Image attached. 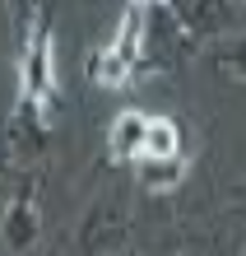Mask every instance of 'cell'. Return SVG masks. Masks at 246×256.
<instances>
[{
  "instance_id": "cell-1",
  "label": "cell",
  "mask_w": 246,
  "mask_h": 256,
  "mask_svg": "<svg viewBox=\"0 0 246 256\" xmlns=\"http://www.w3.org/2000/svg\"><path fill=\"white\" fill-rule=\"evenodd\" d=\"M14 108L33 112V116H51L60 112V80H56V42H51V10L28 28V38L19 42V94Z\"/></svg>"
},
{
  "instance_id": "cell-2",
  "label": "cell",
  "mask_w": 246,
  "mask_h": 256,
  "mask_svg": "<svg viewBox=\"0 0 246 256\" xmlns=\"http://www.w3.org/2000/svg\"><path fill=\"white\" fill-rule=\"evenodd\" d=\"M140 56H144V5L130 0L121 10L112 38L102 47H93V56H88V80L98 88H126L140 74Z\"/></svg>"
},
{
  "instance_id": "cell-3",
  "label": "cell",
  "mask_w": 246,
  "mask_h": 256,
  "mask_svg": "<svg viewBox=\"0 0 246 256\" xmlns=\"http://www.w3.org/2000/svg\"><path fill=\"white\" fill-rule=\"evenodd\" d=\"M195 52H200L195 33L167 10V0H149L144 5V56H140V70L144 74H177Z\"/></svg>"
},
{
  "instance_id": "cell-4",
  "label": "cell",
  "mask_w": 246,
  "mask_h": 256,
  "mask_svg": "<svg viewBox=\"0 0 246 256\" xmlns=\"http://www.w3.org/2000/svg\"><path fill=\"white\" fill-rule=\"evenodd\" d=\"M130 242V205L121 186H102L88 200L79 228H74V247L79 256H116Z\"/></svg>"
},
{
  "instance_id": "cell-5",
  "label": "cell",
  "mask_w": 246,
  "mask_h": 256,
  "mask_svg": "<svg viewBox=\"0 0 246 256\" xmlns=\"http://www.w3.org/2000/svg\"><path fill=\"white\" fill-rule=\"evenodd\" d=\"M42 233V214H37V168L19 172V186H14L5 214H0V247L9 256H28L37 247Z\"/></svg>"
},
{
  "instance_id": "cell-6",
  "label": "cell",
  "mask_w": 246,
  "mask_h": 256,
  "mask_svg": "<svg viewBox=\"0 0 246 256\" xmlns=\"http://www.w3.org/2000/svg\"><path fill=\"white\" fill-rule=\"evenodd\" d=\"M167 10H172L177 19L195 33L200 47H209L214 38H223L228 28H237V24H242L237 0H167Z\"/></svg>"
},
{
  "instance_id": "cell-7",
  "label": "cell",
  "mask_w": 246,
  "mask_h": 256,
  "mask_svg": "<svg viewBox=\"0 0 246 256\" xmlns=\"http://www.w3.org/2000/svg\"><path fill=\"white\" fill-rule=\"evenodd\" d=\"M144 140H149V112L140 108H126L112 116V126H107V158H112V168H135V158L144 154Z\"/></svg>"
},
{
  "instance_id": "cell-8",
  "label": "cell",
  "mask_w": 246,
  "mask_h": 256,
  "mask_svg": "<svg viewBox=\"0 0 246 256\" xmlns=\"http://www.w3.org/2000/svg\"><path fill=\"white\" fill-rule=\"evenodd\" d=\"M191 172V154H158V158H140L130 168V177L140 182L149 196H172Z\"/></svg>"
},
{
  "instance_id": "cell-9",
  "label": "cell",
  "mask_w": 246,
  "mask_h": 256,
  "mask_svg": "<svg viewBox=\"0 0 246 256\" xmlns=\"http://www.w3.org/2000/svg\"><path fill=\"white\" fill-rule=\"evenodd\" d=\"M209 61H214V70H219V74H228V80H242V84H246V33H242V38L214 42Z\"/></svg>"
},
{
  "instance_id": "cell-10",
  "label": "cell",
  "mask_w": 246,
  "mask_h": 256,
  "mask_svg": "<svg viewBox=\"0 0 246 256\" xmlns=\"http://www.w3.org/2000/svg\"><path fill=\"white\" fill-rule=\"evenodd\" d=\"M5 10H9V28H14V42H23L28 38V28H33L42 14H47L51 5L47 0H5Z\"/></svg>"
},
{
  "instance_id": "cell-11",
  "label": "cell",
  "mask_w": 246,
  "mask_h": 256,
  "mask_svg": "<svg viewBox=\"0 0 246 256\" xmlns=\"http://www.w3.org/2000/svg\"><path fill=\"white\" fill-rule=\"evenodd\" d=\"M233 200H237V205H242V210H246V177H242V182H237V186H233Z\"/></svg>"
},
{
  "instance_id": "cell-12",
  "label": "cell",
  "mask_w": 246,
  "mask_h": 256,
  "mask_svg": "<svg viewBox=\"0 0 246 256\" xmlns=\"http://www.w3.org/2000/svg\"><path fill=\"white\" fill-rule=\"evenodd\" d=\"M116 256H135V252H130V247H126V252H116Z\"/></svg>"
},
{
  "instance_id": "cell-13",
  "label": "cell",
  "mask_w": 246,
  "mask_h": 256,
  "mask_svg": "<svg viewBox=\"0 0 246 256\" xmlns=\"http://www.w3.org/2000/svg\"><path fill=\"white\" fill-rule=\"evenodd\" d=\"M158 256H177V252H158Z\"/></svg>"
},
{
  "instance_id": "cell-14",
  "label": "cell",
  "mask_w": 246,
  "mask_h": 256,
  "mask_svg": "<svg viewBox=\"0 0 246 256\" xmlns=\"http://www.w3.org/2000/svg\"><path fill=\"white\" fill-rule=\"evenodd\" d=\"M140 5H149V0H140Z\"/></svg>"
},
{
  "instance_id": "cell-15",
  "label": "cell",
  "mask_w": 246,
  "mask_h": 256,
  "mask_svg": "<svg viewBox=\"0 0 246 256\" xmlns=\"http://www.w3.org/2000/svg\"><path fill=\"white\" fill-rule=\"evenodd\" d=\"M242 5H246V0H242Z\"/></svg>"
}]
</instances>
